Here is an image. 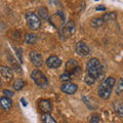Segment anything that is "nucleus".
<instances>
[{"instance_id":"6ab92c4d","label":"nucleus","mask_w":123,"mask_h":123,"mask_svg":"<svg viewBox=\"0 0 123 123\" xmlns=\"http://www.w3.org/2000/svg\"><path fill=\"white\" fill-rule=\"evenodd\" d=\"M42 121H43V123H57L50 114H43L42 115Z\"/></svg>"},{"instance_id":"aec40b11","label":"nucleus","mask_w":123,"mask_h":123,"mask_svg":"<svg viewBox=\"0 0 123 123\" xmlns=\"http://www.w3.org/2000/svg\"><path fill=\"white\" fill-rule=\"evenodd\" d=\"M102 18L104 20V22H109V21H113L116 18V13L115 12H108V13H105L102 17Z\"/></svg>"},{"instance_id":"b1692460","label":"nucleus","mask_w":123,"mask_h":123,"mask_svg":"<svg viewBox=\"0 0 123 123\" xmlns=\"http://www.w3.org/2000/svg\"><path fill=\"white\" fill-rule=\"evenodd\" d=\"M90 123H99V116L98 114H92L89 118Z\"/></svg>"},{"instance_id":"ddd939ff","label":"nucleus","mask_w":123,"mask_h":123,"mask_svg":"<svg viewBox=\"0 0 123 123\" xmlns=\"http://www.w3.org/2000/svg\"><path fill=\"white\" fill-rule=\"evenodd\" d=\"M0 74H1V76L5 80H7V81H10L13 77L11 69L7 66H0Z\"/></svg>"},{"instance_id":"412c9836","label":"nucleus","mask_w":123,"mask_h":123,"mask_svg":"<svg viewBox=\"0 0 123 123\" xmlns=\"http://www.w3.org/2000/svg\"><path fill=\"white\" fill-rule=\"evenodd\" d=\"M25 86V82L22 79H17V81L13 83V88L15 90H21Z\"/></svg>"},{"instance_id":"39448f33","label":"nucleus","mask_w":123,"mask_h":123,"mask_svg":"<svg viewBox=\"0 0 123 123\" xmlns=\"http://www.w3.org/2000/svg\"><path fill=\"white\" fill-rule=\"evenodd\" d=\"M26 21H27V25L29 26V28L33 31L38 30L41 26V22L39 20V18H38L37 14H35L34 12H27Z\"/></svg>"},{"instance_id":"f8f14e48","label":"nucleus","mask_w":123,"mask_h":123,"mask_svg":"<svg viewBox=\"0 0 123 123\" xmlns=\"http://www.w3.org/2000/svg\"><path fill=\"white\" fill-rule=\"evenodd\" d=\"M30 60L33 63L34 66L36 67H40L43 64V61H42V56L40 53H38L37 51H31L30 53Z\"/></svg>"},{"instance_id":"f257e3e1","label":"nucleus","mask_w":123,"mask_h":123,"mask_svg":"<svg viewBox=\"0 0 123 123\" xmlns=\"http://www.w3.org/2000/svg\"><path fill=\"white\" fill-rule=\"evenodd\" d=\"M115 78L113 77H108L99 84L98 86V95L104 99H107L110 98V94L112 92L113 88L115 86Z\"/></svg>"},{"instance_id":"4468645a","label":"nucleus","mask_w":123,"mask_h":123,"mask_svg":"<svg viewBox=\"0 0 123 123\" xmlns=\"http://www.w3.org/2000/svg\"><path fill=\"white\" fill-rule=\"evenodd\" d=\"M0 105H1V107L3 109L7 111V110L11 109V107H12V102H11L10 98L3 97V98H0Z\"/></svg>"},{"instance_id":"423d86ee","label":"nucleus","mask_w":123,"mask_h":123,"mask_svg":"<svg viewBox=\"0 0 123 123\" xmlns=\"http://www.w3.org/2000/svg\"><path fill=\"white\" fill-rule=\"evenodd\" d=\"M60 36L63 38V39H67V38L71 37L73 34L75 33V25L74 23L69 21L67 24H65L62 28H60Z\"/></svg>"},{"instance_id":"9d476101","label":"nucleus","mask_w":123,"mask_h":123,"mask_svg":"<svg viewBox=\"0 0 123 123\" xmlns=\"http://www.w3.org/2000/svg\"><path fill=\"white\" fill-rule=\"evenodd\" d=\"M46 65H47L48 68H51V69L59 68L62 65V60L60 59V57L55 56V55L49 56L47 59V61H46Z\"/></svg>"},{"instance_id":"1a4fd4ad","label":"nucleus","mask_w":123,"mask_h":123,"mask_svg":"<svg viewBox=\"0 0 123 123\" xmlns=\"http://www.w3.org/2000/svg\"><path fill=\"white\" fill-rule=\"evenodd\" d=\"M38 106H39V109L41 110V112H43L44 114H49L52 109L51 103L48 99H40L39 103H38Z\"/></svg>"},{"instance_id":"7ed1b4c3","label":"nucleus","mask_w":123,"mask_h":123,"mask_svg":"<svg viewBox=\"0 0 123 123\" xmlns=\"http://www.w3.org/2000/svg\"><path fill=\"white\" fill-rule=\"evenodd\" d=\"M48 22L55 27V28L60 29L65 25L66 22V15L63 11H57L55 14H52L51 17L48 18Z\"/></svg>"},{"instance_id":"a211bd4d","label":"nucleus","mask_w":123,"mask_h":123,"mask_svg":"<svg viewBox=\"0 0 123 123\" xmlns=\"http://www.w3.org/2000/svg\"><path fill=\"white\" fill-rule=\"evenodd\" d=\"M37 40V37L36 35H34V34H26L25 36V42L28 44H34Z\"/></svg>"},{"instance_id":"2eb2a0df","label":"nucleus","mask_w":123,"mask_h":123,"mask_svg":"<svg viewBox=\"0 0 123 123\" xmlns=\"http://www.w3.org/2000/svg\"><path fill=\"white\" fill-rule=\"evenodd\" d=\"M38 15L42 18V20H48V10L46 7L41 6L38 8Z\"/></svg>"},{"instance_id":"20e7f679","label":"nucleus","mask_w":123,"mask_h":123,"mask_svg":"<svg viewBox=\"0 0 123 123\" xmlns=\"http://www.w3.org/2000/svg\"><path fill=\"white\" fill-rule=\"evenodd\" d=\"M31 77H32V79L34 80V82H35L38 86L45 87V86L48 85L47 77H46L44 73L41 72L40 70H34L32 72V74H31Z\"/></svg>"},{"instance_id":"9b49d317","label":"nucleus","mask_w":123,"mask_h":123,"mask_svg":"<svg viewBox=\"0 0 123 123\" xmlns=\"http://www.w3.org/2000/svg\"><path fill=\"white\" fill-rule=\"evenodd\" d=\"M61 89L67 94H74L77 91V89H78V87L74 83H65L61 86Z\"/></svg>"},{"instance_id":"f3484780","label":"nucleus","mask_w":123,"mask_h":123,"mask_svg":"<svg viewBox=\"0 0 123 123\" xmlns=\"http://www.w3.org/2000/svg\"><path fill=\"white\" fill-rule=\"evenodd\" d=\"M104 23L105 22H104L102 18H94L90 21V25H91V27H93V28H98V27L103 26Z\"/></svg>"},{"instance_id":"cd10ccee","label":"nucleus","mask_w":123,"mask_h":123,"mask_svg":"<svg viewBox=\"0 0 123 123\" xmlns=\"http://www.w3.org/2000/svg\"><path fill=\"white\" fill-rule=\"evenodd\" d=\"M97 9H98V10H105L106 7H105V6H98Z\"/></svg>"},{"instance_id":"5701e85b","label":"nucleus","mask_w":123,"mask_h":123,"mask_svg":"<svg viewBox=\"0 0 123 123\" xmlns=\"http://www.w3.org/2000/svg\"><path fill=\"white\" fill-rule=\"evenodd\" d=\"M122 89H123V80H122V78H120L119 79V82H118V86L116 88V93L118 95H120L122 92Z\"/></svg>"},{"instance_id":"f03ea898","label":"nucleus","mask_w":123,"mask_h":123,"mask_svg":"<svg viewBox=\"0 0 123 123\" xmlns=\"http://www.w3.org/2000/svg\"><path fill=\"white\" fill-rule=\"evenodd\" d=\"M86 71H87V75L91 76L92 78H94L95 80L99 78L103 73V68H102V65L99 63V61L98 59H95V57L90 59L87 62Z\"/></svg>"},{"instance_id":"6e6552de","label":"nucleus","mask_w":123,"mask_h":123,"mask_svg":"<svg viewBox=\"0 0 123 123\" xmlns=\"http://www.w3.org/2000/svg\"><path fill=\"white\" fill-rule=\"evenodd\" d=\"M75 49H76V52L81 56H87L90 53V50H89V48H88V46L82 41L77 42Z\"/></svg>"},{"instance_id":"393cba45","label":"nucleus","mask_w":123,"mask_h":123,"mask_svg":"<svg viewBox=\"0 0 123 123\" xmlns=\"http://www.w3.org/2000/svg\"><path fill=\"white\" fill-rule=\"evenodd\" d=\"M71 79H72V77L69 75L68 73H64V74L61 75V80H62L63 82H66V83H67L68 81H70Z\"/></svg>"},{"instance_id":"dca6fc26","label":"nucleus","mask_w":123,"mask_h":123,"mask_svg":"<svg viewBox=\"0 0 123 123\" xmlns=\"http://www.w3.org/2000/svg\"><path fill=\"white\" fill-rule=\"evenodd\" d=\"M9 63L11 65V67H12V69L14 70V72H17V73H21L22 72V69H21V66L17 63V61H15V59H13L12 56H10L9 55Z\"/></svg>"},{"instance_id":"c85d7f7f","label":"nucleus","mask_w":123,"mask_h":123,"mask_svg":"<svg viewBox=\"0 0 123 123\" xmlns=\"http://www.w3.org/2000/svg\"><path fill=\"white\" fill-rule=\"evenodd\" d=\"M0 85H1V80H0Z\"/></svg>"},{"instance_id":"0eeeda50","label":"nucleus","mask_w":123,"mask_h":123,"mask_svg":"<svg viewBox=\"0 0 123 123\" xmlns=\"http://www.w3.org/2000/svg\"><path fill=\"white\" fill-rule=\"evenodd\" d=\"M81 72L80 71V68L78 66V64H77V62L75 60H70L67 62L66 64V71H65V73H68L69 75H70L71 77L73 75H77L79 74V73Z\"/></svg>"},{"instance_id":"4be33fe9","label":"nucleus","mask_w":123,"mask_h":123,"mask_svg":"<svg viewBox=\"0 0 123 123\" xmlns=\"http://www.w3.org/2000/svg\"><path fill=\"white\" fill-rule=\"evenodd\" d=\"M114 108H115V111L120 115V116H122L123 113H122V111H123V107H122V104L120 102H116L114 104Z\"/></svg>"},{"instance_id":"a878e982","label":"nucleus","mask_w":123,"mask_h":123,"mask_svg":"<svg viewBox=\"0 0 123 123\" xmlns=\"http://www.w3.org/2000/svg\"><path fill=\"white\" fill-rule=\"evenodd\" d=\"M84 80H85V82L88 84V85H92L97 80H95L94 78H92L91 76H89V75H86L85 76V78H84Z\"/></svg>"},{"instance_id":"bb28decb","label":"nucleus","mask_w":123,"mask_h":123,"mask_svg":"<svg viewBox=\"0 0 123 123\" xmlns=\"http://www.w3.org/2000/svg\"><path fill=\"white\" fill-rule=\"evenodd\" d=\"M3 94L5 95V98H8L13 97V92L11 90H9V89H4L3 90Z\"/></svg>"}]
</instances>
